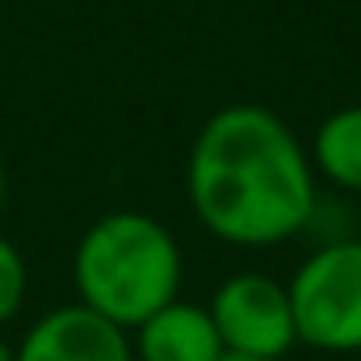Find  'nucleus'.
I'll return each mask as SVG.
<instances>
[{
    "mask_svg": "<svg viewBox=\"0 0 361 361\" xmlns=\"http://www.w3.org/2000/svg\"><path fill=\"white\" fill-rule=\"evenodd\" d=\"M185 189L197 223L235 248H273L315 214V164L298 135L265 105L214 109L193 147Z\"/></svg>",
    "mask_w": 361,
    "mask_h": 361,
    "instance_id": "obj_1",
    "label": "nucleus"
},
{
    "mask_svg": "<svg viewBox=\"0 0 361 361\" xmlns=\"http://www.w3.org/2000/svg\"><path fill=\"white\" fill-rule=\"evenodd\" d=\"M72 281L76 302L135 332L180 294V244L160 219L143 210H114L80 235Z\"/></svg>",
    "mask_w": 361,
    "mask_h": 361,
    "instance_id": "obj_2",
    "label": "nucleus"
},
{
    "mask_svg": "<svg viewBox=\"0 0 361 361\" xmlns=\"http://www.w3.org/2000/svg\"><path fill=\"white\" fill-rule=\"evenodd\" d=\"M286 290L298 345L319 353H361V240L315 248Z\"/></svg>",
    "mask_w": 361,
    "mask_h": 361,
    "instance_id": "obj_3",
    "label": "nucleus"
},
{
    "mask_svg": "<svg viewBox=\"0 0 361 361\" xmlns=\"http://www.w3.org/2000/svg\"><path fill=\"white\" fill-rule=\"evenodd\" d=\"M206 311L219 328L223 349H231V353L281 361L298 345L290 290L269 273H231L214 290Z\"/></svg>",
    "mask_w": 361,
    "mask_h": 361,
    "instance_id": "obj_4",
    "label": "nucleus"
},
{
    "mask_svg": "<svg viewBox=\"0 0 361 361\" xmlns=\"http://www.w3.org/2000/svg\"><path fill=\"white\" fill-rule=\"evenodd\" d=\"M13 361H135L130 332L89 311L85 302H63L30 324Z\"/></svg>",
    "mask_w": 361,
    "mask_h": 361,
    "instance_id": "obj_5",
    "label": "nucleus"
},
{
    "mask_svg": "<svg viewBox=\"0 0 361 361\" xmlns=\"http://www.w3.org/2000/svg\"><path fill=\"white\" fill-rule=\"evenodd\" d=\"M135 361H219L223 341L206 307L173 298L130 332Z\"/></svg>",
    "mask_w": 361,
    "mask_h": 361,
    "instance_id": "obj_6",
    "label": "nucleus"
},
{
    "mask_svg": "<svg viewBox=\"0 0 361 361\" xmlns=\"http://www.w3.org/2000/svg\"><path fill=\"white\" fill-rule=\"evenodd\" d=\"M311 164L336 189L361 193V105H345L319 122L311 143Z\"/></svg>",
    "mask_w": 361,
    "mask_h": 361,
    "instance_id": "obj_7",
    "label": "nucleus"
},
{
    "mask_svg": "<svg viewBox=\"0 0 361 361\" xmlns=\"http://www.w3.org/2000/svg\"><path fill=\"white\" fill-rule=\"evenodd\" d=\"M25 290H30L25 257H21V248L8 235H0V328L25 307Z\"/></svg>",
    "mask_w": 361,
    "mask_h": 361,
    "instance_id": "obj_8",
    "label": "nucleus"
},
{
    "mask_svg": "<svg viewBox=\"0 0 361 361\" xmlns=\"http://www.w3.org/2000/svg\"><path fill=\"white\" fill-rule=\"evenodd\" d=\"M219 361H265V357H248V353H231V349H223V357Z\"/></svg>",
    "mask_w": 361,
    "mask_h": 361,
    "instance_id": "obj_9",
    "label": "nucleus"
},
{
    "mask_svg": "<svg viewBox=\"0 0 361 361\" xmlns=\"http://www.w3.org/2000/svg\"><path fill=\"white\" fill-rule=\"evenodd\" d=\"M0 361H13V345H8L4 336H0Z\"/></svg>",
    "mask_w": 361,
    "mask_h": 361,
    "instance_id": "obj_10",
    "label": "nucleus"
},
{
    "mask_svg": "<svg viewBox=\"0 0 361 361\" xmlns=\"http://www.w3.org/2000/svg\"><path fill=\"white\" fill-rule=\"evenodd\" d=\"M0 206H4V164H0Z\"/></svg>",
    "mask_w": 361,
    "mask_h": 361,
    "instance_id": "obj_11",
    "label": "nucleus"
}]
</instances>
